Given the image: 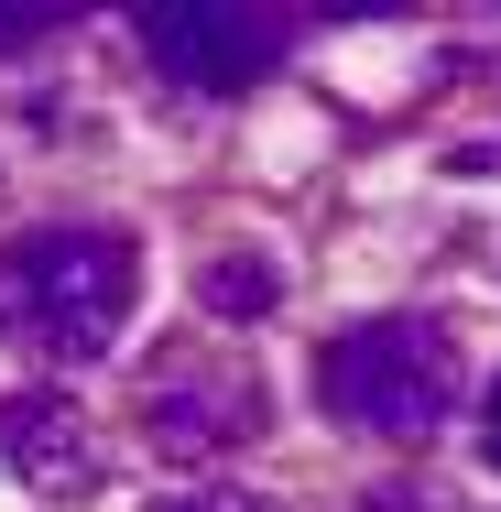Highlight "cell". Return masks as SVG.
Masks as SVG:
<instances>
[{
  "instance_id": "1",
  "label": "cell",
  "mask_w": 501,
  "mask_h": 512,
  "mask_svg": "<svg viewBox=\"0 0 501 512\" xmlns=\"http://www.w3.org/2000/svg\"><path fill=\"white\" fill-rule=\"evenodd\" d=\"M142 295V240L99 229V218H44L0 240V338L33 371H88L120 349Z\"/></svg>"
},
{
  "instance_id": "2",
  "label": "cell",
  "mask_w": 501,
  "mask_h": 512,
  "mask_svg": "<svg viewBox=\"0 0 501 512\" xmlns=\"http://www.w3.org/2000/svg\"><path fill=\"white\" fill-rule=\"evenodd\" d=\"M458 338L436 327V316H360V327H338L327 338V360H316V393L338 425H360V436H382V447H414V436H436L447 414H458Z\"/></svg>"
},
{
  "instance_id": "3",
  "label": "cell",
  "mask_w": 501,
  "mask_h": 512,
  "mask_svg": "<svg viewBox=\"0 0 501 512\" xmlns=\"http://www.w3.org/2000/svg\"><path fill=\"white\" fill-rule=\"evenodd\" d=\"M142 33V55L164 66V77H186V88H262L284 55H295V11H218V0H164V11H142L131 22Z\"/></svg>"
},
{
  "instance_id": "4",
  "label": "cell",
  "mask_w": 501,
  "mask_h": 512,
  "mask_svg": "<svg viewBox=\"0 0 501 512\" xmlns=\"http://www.w3.org/2000/svg\"><path fill=\"white\" fill-rule=\"evenodd\" d=\"M153 436H164V447H175V458H218V447H251V436H262V382H251V371H240V360H218V371H207V360H164V382H153Z\"/></svg>"
},
{
  "instance_id": "5",
  "label": "cell",
  "mask_w": 501,
  "mask_h": 512,
  "mask_svg": "<svg viewBox=\"0 0 501 512\" xmlns=\"http://www.w3.org/2000/svg\"><path fill=\"white\" fill-rule=\"evenodd\" d=\"M0 469H11L22 491H55V502H88L109 480L99 425L66 404V393H11V404H0Z\"/></svg>"
},
{
  "instance_id": "6",
  "label": "cell",
  "mask_w": 501,
  "mask_h": 512,
  "mask_svg": "<svg viewBox=\"0 0 501 512\" xmlns=\"http://www.w3.org/2000/svg\"><path fill=\"white\" fill-rule=\"evenodd\" d=\"M197 295H207V316H262L273 306V262H262V251H229V262L197 273Z\"/></svg>"
},
{
  "instance_id": "7",
  "label": "cell",
  "mask_w": 501,
  "mask_h": 512,
  "mask_svg": "<svg viewBox=\"0 0 501 512\" xmlns=\"http://www.w3.org/2000/svg\"><path fill=\"white\" fill-rule=\"evenodd\" d=\"M153 512H273V502L240 491V480H197V491H175V502H153Z\"/></svg>"
},
{
  "instance_id": "8",
  "label": "cell",
  "mask_w": 501,
  "mask_h": 512,
  "mask_svg": "<svg viewBox=\"0 0 501 512\" xmlns=\"http://www.w3.org/2000/svg\"><path fill=\"white\" fill-rule=\"evenodd\" d=\"M66 22H77V11H55V0H44V11H0V55L33 44V33H66Z\"/></svg>"
},
{
  "instance_id": "9",
  "label": "cell",
  "mask_w": 501,
  "mask_h": 512,
  "mask_svg": "<svg viewBox=\"0 0 501 512\" xmlns=\"http://www.w3.org/2000/svg\"><path fill=\"white\" fill-rule=\"evenodd\" d=\"M480 436H491V458H501V382H491V404H480Z\"/></svg>"
},
{
  "instance_id": "10",
  "label": "cell",
  "mask_w": 501,
  "mask_h": 512,
  "mask_svg": "<svg viewBox=\"0 0 501 512\" xmlns=\"http://www.w3.org/2000/svg\"><path fill=\"white\" fill-rule=\"evenodd\" d=\"M371 512H425V491H382V502H371Z\"/></svg>"
}]
</instances>
